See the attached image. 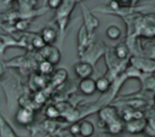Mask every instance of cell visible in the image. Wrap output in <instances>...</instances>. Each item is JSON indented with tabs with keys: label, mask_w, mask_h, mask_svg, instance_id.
<instances>
[{
	"label": "cell",
	"mask_w": 155,
	"mask_h": 137,
	"mask_svg": "<svg viewBox=\"0 0 155 137\" xmlns=\"http://www.w3.org/2000/svg\"><path fill=\"white\" fill-rule=\"evenodd\" d=\"M147 125H148V120L144 119L143 116L140 118H132L130 120L126 121L125 124V130L130 133H139V132H143L145 129H147Z\"/></svg>",
	"instance_id": "6da1fadb"
},
{
	"label": "cell",
	"mask_w": 155,
	"mask_h": 137,
	"mask_svg": "<svg viewBox=\"0 0 155 137\" xmlns=\"http://www.w3.org/2000/svg\"><path fill=\"white\" fill-rule=\"evenodd\" d=\"M41 55L44 57V59H47L48 62H51L53 65L57 64L61 61V52L58 48H56L52 45H45L41 48Z\"/></svg>",
	"instance_id": "7a4b0ae2"
},
{
	"label": "cell",
	"mask_w": 155,
	"mask_h": 137,
	"mask_svg": "<svg viewBox=\"0 0 155 137\" xmlns=\"http://www.w3.org/2000/svg\"><path fill=\"white\" fill-rule=\"evenodd\" d=\"M74 72L80 79L91 78V75L93 74V67L87 62H79L74 65Z\"/></svg>",
	"instance_id": "3957f363"
},
{
	"label": "cell",
	"mask_w": 155,
	"mask_h": 137,
	"mask_svg": "<svg viewBox=\"0 0 155 137\" xmlns=\"http://www.w3.org/2000/svg\"><path fill=\"white\" fill-rule=\"evenodd\" d=\"M16 120L17 122H19L21 125H28L34 120V112L30 108L27 107H22L18 109L17 114H16Z\"/></svg>",
	"instance_id": "277c9868"
},
{
	"label": "cell",
	"mask_w": 155,
	"mask_h": 137,
	"mask_svg": "<svg viewBox=\"0 0 155 137\" xmlns=\"http://www.w3.org/2000/svg\"><path fill=\"white\" fill-rule=\"evenodd\" d=\"M98 116H99V120L104 121L105 125L109 124L110 121H113L114 119H116L119 115H117V110L115 107L113 105H107V107H103L99 113H98ZM107 127V126H105Z\"/></svg>",
	"instance_id": "5b68a950"
},
{
	"label": "cell",
	"mask_w": 155,
	"mask_h": 137,
	"mask_svg": "<svg viewBox=\"0 0 155 137\" xmlns=\"http://www.w3.org/2000/svg\"><path fill=\"white\" fill-rule=\"evenodd\" d=\"M79 90L84 95H87V96L93 95L97 91L96 90V80H93L92 78L81 79V81L79 82Z\"/></svg>",
	"instance_id": "8992f818"
},
{
	"label": "cell",
	"mask_w": 155,
	"mask_h": 137,
	"mask_svg": "<svg viewBox=\"0 0 155 137\" xmlns=\"http://www.w3.org/2000/svg\"><path fill=\"white\" fill-rule=\"evenodd\" d=\"M40 35L44 39V41H45L46 45H52L56 41V39H57V30L54 28L46 27V28L42 29V32H41Z\"/></svg>",
	"instance_id": "52a82bcc"
},
{
	"label": "cell",
	"mask_w": 155,
	"mask_h": 137,
	"mask_svg": "<svg viewBox=\"0 0 155 137\" xmlns=\"http://www.w3.org/2000/svg\"><path fill=\"white\" fill-rule=\"evenodd\" d=\"M107 129H108L109 132H111L114 135H117V133H120L125 130V124H124L122 119L120 116H117L116 119H114L113 121L107 124Z\"/></svg>",
	"instance_id": "ba28073f"
},
{
	"label": "cell",
	"mask_w": 155,
	"mask_h": 137,
	"mask_svg": "<svg viewBox=\"0 0 155 137\" xmlns=\"http://www.w3.org/2000/svg\"><path fill=\"white\" fill-rule=\"evenodd\" d=\"M94 133V126L91 121L84 120L80 122V135L82 137H91Z\"/></svg>",
	"instance_id": "9c48e42d"
},
{
	"label": "cell",
	"mask_w": 155,
	"mask_h": 137,
	"mask_svg": "<svg viewBox=\"0 0 155 137\" xmlns=\"http://www.w3.org/2000/svg\"><path fill=\"white\" fill-rule=\"evenodd\" d=\"M110 87V80L105 76H101L96 80V90L99 91L101 93H104L109 90Z\"/></svg>",
	"instance_id": "30bf717a"
},
{
	"label": "cell",
	"mask_w": 155,
	"mask_h": 137,
	"mask_svg": "<svg viewBox=\"0 0 155 137\" xmlns=\"http://www.w3.org/2000/svg\"><path fill=\"white\" fill-rule=\"evenodd\" d=\"M39 72L42 75H48L53 72V64L51 62H48L47 59H42L39 63Z\"/></svg>",
	"instance_id": "8fae6325"
},
{
	"label": "cell",
	"mask_w": 155,
	"mask_h": 137,
	"mask_svg": "<svg viewBox=\"0 0 155 137\" xmlns=\"http://www.w3.org/2000/svg\"><path fill=\"white\" fill-rule=\"evenodd\" d=\"M105 34H107V36H108L109 39L116 40V39L120 38L121 30H120V28H119L117 25H109L108 29H107V32H105Z\"/></svg>",
	"instance_id": "7c38bea8"
},
{
	"label": "cell",
	"mask_w": 155,
	"mask_h": 137,
	"mask_svg": "<svg viewBox=\"0 0 155 137\" xmlns=\"http://www.w3.org/2000/svg\"><path fill=\"white\" fill-rule=\"evenodd\" d=\"M115 55H116L117 58L125 59V58L128 56V48H127V46L124 45V44L117 45V46L115 47Z\"/></svg>",
	"instance_id": "4fadbf2b"
},
{
	"label": "cell",
	"mask_w": 155,
	"mask_h": 137,
	"mask_svg": "<svg viewBox=\"0 0 155 137\" xmlns=\"http://www.w3.org/2000/svg\"><path fill=\"white\" fill-rule=\"evenodd\" d=\"M46 116L50 118V119H56L59 116V110H58V107L56 105H50L47 109H46Z\"/></svg>",
	"instance_id": "5bb4252c"
},
{
	"label": "cell",
	"mask_w": 155,
	"mask_h": 137,
	"mask_svg": "<svg viewBox=\"0 0 155 137\" xmlns=\"http://www.w3.org/2000/svg\"><path fill=\"white\" fill-rule=\"evenodd\" d=\"M31 45H33L35 48L41 50L46 44H45L44 39L41 38V35H36V36H34V39H33V41H31Z\"/></svg>",
	"instance_id": "9a60e30c"
},
{
	"label": "cell",
	"mask_w": 155,
	"mask_h": 137,
	"mask_svg": "<svg viewBox=\"0 0 155 137\" xmlns=\"http://www.w3.org/2000/svg\"><path fill=\"white\" fill-rule=\"evenodd\" d=\"M63 0H47V4H48V7L50 8H58L61 5H62Z\"/></svg>",
	"instance_id": "2e32d148"
},
{
	"label": "cell",
	"mask_w": 155,
	"mask_h": 137,
	"mask_svg": "<svg viewBox=\"0 0 155 137\" xmlns=\"http://www.w3.org/2000/svg\"><path fill=\"white\" fill-rule=\"evenodd\" d=\"M69 131H70V133H73V135H80V122H75V124L70 125Z\"/></svg>",
	"instance_id": "e0dca14e"
},
{
	"label": "cell",
	"mask_w": 155,
	"mask_h": 137,
	"mask_svg": "<svg viewBox=\"0 0 155 137\" xmlns=\"http://www.w3.org/2000/svg\"><path fill=\"white\" fill-rule=\"evenodd\" d=\"M34 99H35V102H36V103H39V104H42V103L45 102V97L42 96V93H41V92H39L38 95H35V98H34Z\"/></svg>",
	"instance_id": "ac0fdd59"
},
{
	"label": "cell",
	"mask_w": 155,
	"mask_h": 137,
	"mask_svg": "<svg viewBox=\"0 0 155 137\" xmlns=\"http://www.w3.org/2000/svg\"><path fill=\"white\" fill-rule=\"evenodd\" d=\"M119 1L117 0H113V1H110V7L113 8V10H117L119 8Z\"/></svg>",
	"instance_id": "d6986e66"
},
{
	"label": "cell",
	"mask_w": 155,
	"mask_h": 137,
	"mask_svg": "<svg viewBox=\"0 0 155 137\" xmlns=\"http://www.w3.org/2000/svg\"><path fill=\"white\" fill-rule=\"evenodd\" d=\"M98 137H115L114 136V133H111V132H101L99 135H98Z\"/></svg>",
	"instance_id": "ffe728a7"
},
{
	"label": "cell",
	"mask_w": 155,
	"mask_h": 137,
	"mask_svg": "<svg viewBox=\"0 0 155 137\" xmlns=\"http://www.w3.org/2000/svg\"><path fill=\"white\" fill-rule=\"evenodd\" d=\"M16 27H17V29H25V23H23V22H18L17 24H16Z\"/></svg>",
	"instance_id": "44dd1931"
},
{
	"label": "cell",
	"mask_w": 155,
	"mask_h": 137,
	"mask_svg": "<svg viewBox=\"0 0 155 137\" xmlns=\"http://www.w3.org/2000/svg\"><path fill=\"white\" fill-rule=\"evenodd\" d=\"M120 1H122V2H127V1H130V0H120Z\"/></svg>",
	"instance_id": "7402d4cb"
}]
</instances>
